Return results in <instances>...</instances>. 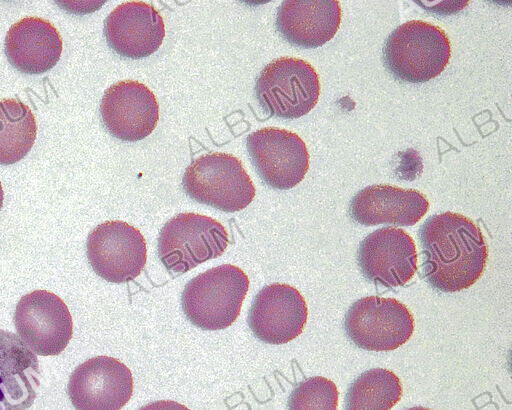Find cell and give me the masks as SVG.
I'll use <instances>...</instances> for the list:
<instances>
[{
    "instance_id": "obj_12",
    "label": "cell",
    "mask_w": 512,
    "mask_h": 410,
    "mask_svg": "<svg viewBox=\"0 0 512 410\" xmlns=\"http://www.w3.org/2000/svg\"><path fill=\"white\" fill-rule=\"evenodd\" d=\"M357 263L364 277L372 283L387 288L403 286L417 271L414 240L400 228L377 229L360 243Z\"/></svg>"
},
{
    "instance_id": "obj_15",
    "label": "cell",
    "mask_w": 512,
    "mask_h": 410,
    "mask_svg": "<svg viewBox=\"0 0 512 410\" xmlns=\"http://www.w3.org/2000/svg\"><path fill=\"white\" fill-rule=\"evenodd\" d=\"M104 34L116 53L139 59L158 50L164 39L165 26L162 16L151 4L128 1L107 16Z\"/></svg>"
},
{
    "instance_id": "obj_17",
    "label": "cell",
    "mask_w": 512,
    "mask_h": 410,
    "mask_svg": "<svg viewBox=\"0 0 512 410\" xmlns=\"http://www.w3.org/2000/svg\"><path fill=\"white\" fill-rule=\"evenodd\" d=\"M341 7L336 0H286L277 11L276 26L291 44L302 48L322 46L336 34Z\"/></svg>"
},
{
    "instance_id": "obj_24",
    "label": "cell",
    "mask_w": 512,
    "mask_h": 410,
    "mask_svg": "<svg viewBox=\"0 0 512 410\" xmlns=\"http://www.w3.org/2000/svg\"><path fill=\"white\" fill-rule=\"evenodd\" d=\"M3 198H4V193H3L2 185H1V182H0V210H1L2 205H3Z\"/></svg>"
},
{
    "instance_id": "obj_19",
    "label": "cell",
    "mask_w": 512,
    "mask_h": 410,
    "mask_svg": "<svg viewBox=\"0 0 512 410\" xmlns=\"http://www.w3.org/2000/svg\"><path fill=\"white\" fill-rule=\"evenodd\" d=\"M5 54L19 71L39 74L54 67L62 52V38L53 24L25 17L13 24L5 37Z\"/></svg>"
},
{
    "instance_id": "obj_6",
    "label": "cell",
    "mask_w": 512,
    "mask_h": 410,
    "mask_svg": "<svg viewBox=\"0 0 512 410\" xmlns=\"http://www.w3.org/2000/svg\"><path fill=\"white\" fill-rule=\"evenodd\" d=\"M262 108L272 116L295 119L306 115L318 102L319 77L302 59L281 57L261 71L255 86Z\"/></svg>"
},
{
    "instance_id": "obj_5",
    "label": "cell",
    "mask_w": 512,
    "mask_h": 410,
    "mask_svg": "<svg viewBox=\"0 0 512 410\" xmlns=\"http://www.w3.org/2000/svg\"><path fill=\"white\" fill-rule=\"evenodd\" d=\"M228 242V233L217 220L196 213H180L161 229L158 256L167 270L185 273L221 256Z\"/></svg>"
},
{
    "instance_id": "obj_7",
    "label": "cell",
    "mask_w": 512,
    "mask_h": 410,
    "mask_svg": "<svg viewBox=\"0 0 512 410\" xmlns=\"http://www.w3.org/2000/svg\"><path fill=\"white\" fill-rule=\"evenodd\" d=\"M344 327L357 347L368 351H391L410 339L414 318L395 298L367 296L349 307Z\"/></svg>"
},
{
    "instance_id": "obj_3",
    "label": "cell",
    "mask_w": 512,
    "mask_h": 410,
    "mask_svg": "<svg viewBox=\"0 0 512 410\" xmlns=\"http://www.w3.org/2000/svg\"><path fill=\"white\" fill-rule=\"evenodd\" d=\"M451 55L450 41L438 26L411 20L398 26L383 48L384 63L397 79L422 83L437 77Z\"/></svg>"
},
{
    "instance_id": "obj_2",
    "label": "cell",
    "mask_w": 512,
    "mask_h": 410,
    "mask_svg": "<svg viewBox=\"0 0 512 410\" xmlns=\"http://www.w3.org/2000/svg\"><path fill=\"white\" fill-rule=\"evenodd\" d=\"M249 279L237 266L224 264L190 280L182 293L187 319L203 330L228 328L238 318Z\"/></svg>"
},
{
    "instance_id": "obj_8",
    "label": "cell",
    "mask_w": 512,
    "mask_h": 410,
    "mask_svg": "<svg viewBox=\"0 0 512 410\" xmlns=\"http://www.w3.org/2000/svg\"><path fill=\"white\" fill-rule=\"evenodd\" d=\"M86 247L92 269L108 282L134 280L147 260L143 235L124 221H106L96 226L88 236Z\"/></svg>"
},
{
    "instance_id": "obj_13",
    "label": "cell",
    "mask_w": 512,
    "mask_h": 410,
    "mask_svg": "<svg viewBox=\"0 0 512 410\" xmlns=\"http://www.w3.org/2000/svg\"><path fill=\"white\" fill-rule=\"evenodd\" d=\"M307 317V305L300 292L288 284L273 283L256 295L248 324L256 338L279 345L299 336Z\"/></svg>"
},
{
    "instance_id": "obj_25",
    "label": "cell",
    "mask_w": 512,
    "mask_h": 410,
    "mask_svg": "<svg viewBox=\"0 0 512 410\" xmlns=\"http://www.w3.org/2000/svg\"><path fill=\"white\" fill-rule=\"evenodd\" d=\"M405 410H431V409L421 407V406H416V407L407 408Z\"/></svg>"
},
{
    "instance_id": "obj_21",
    "label": "cell",
    "mask_w": 512,
    "mask_h": 410,
    "mask_svg": "<svg viewBox=\"0 0 512 410\" xmlns=\"http://www.w3.org/2000/svg\"><path fill=\"white\" fill-rule=\"evenodd\" d=\"M402 396L398 376L384 368L360 374L349 386L344 410H390Z\"/></svg>"
},
{
    "instance_id": "obj_4",
    "label": "cell",
    "mask_w": 512,
    "mask_h": 410,
    "mask_svg": "<svg viewBox=\"0 0 512 410\" xmlns=\"http://www.w3.org/2000/svg\"><path fill=\"white\" fill-rule=\"evenodd\" d=\"M182 183L193 200L229 213L246 208L256 193L241 161L221 152L195 159L187 167Z\"/></svg>"
},
{
    "instance_id": "obj_10",
    "label": "cell",
    "mask_w": 512,
    "mask_h": 410,
    "mask_svg": "<svg viewBox=\"0 0 512 410\" xmlns=\"http://www.w3.org/2000/svg\"><path fill=\"white\" fill-rule=\"evenodd\" d=\"M247 149L258 174L272 188L291 189L308 171L307 147L288 130L265 127L254 131L247 137Z\"/></svg>"
},
{
    "instance_id": "obj_16",
    "label": "cell",
    "mask_w": 512,
    "mask_h": 410,
    "mask_svg": "<svg viewBox=\"0 0 512 410\" xmlns=\"http://www.w3.org/2000/svg\"><path fill=\"white\" fill-rule=\"evenodd\" d=\"M428 208V200L421 192L381 184L357 192L350 201L349 214L356 223L364 226H412Z\"/></svg>"
},
{
    "instance_id": "obj_11",
    "label": "cell",
    "mask_w": 512,
    "mask_h": 410,
    "mask_svg": "<svg viewBox=\"0 0 512 410\" xmlns=\"http://www.w3.org/2000/svg\"><path fill=\"white\" fill-rule=\"evenodd\" d=\"M67 388L76 410H120L132 396L133 377L118 359L96 356L73 371Z\"/></svg>"
},
{
    "instance_id": "obj_18",
    "label": "cell",
    "mask_w": 512,
    "mask_h": 410,
    "mask_svg": "<svg viewBox=\"0 0 512 410\" xmlns=\"http://www.w3.org/2000/svg\"><path fill=\"white\" fill-rule=\"evenodd\" d=\"M34 354L16 334L0 329V410H28L40 386Z\"/></svg>"
},
{
    "instance_id": "obj_20",
    "label": "cell",
    "mask_w": 512,
    "mask_h": 410,
    "mask_svg": "<svg viewBox=\"0 0 512 410\" xmlns=\"http://www.w3.org/2000/svg\"><path fill=\"white\" fill-rule=\"evenodd\" d=\"M37 124L31 109L19 99H0V164L20 161L31 150Z\"/></svg>"
},
{
    "instance_id": "obj_22",
    "label": "cell",
    "mask_w": 512,
    "mask_h": 410,
    "mask_svg": "<svg viewBox=\"0 0 512 410\" xmlns=\"http://www.w3.org/2000/svg\"><path fill=\"white\" fill-rule=\"evenodd\" d=\"M339 392L331 380L316 376L300 382L288 399V410H337Z\"/></svg>"
},
{
    "instance_id": "obj_9",
    "label": "cell",
    "mask_w": 512,
    "mask_h": 410,
    "mask_svg": "<svg viewBox=\"0 0 512 410\" xmlns=\"http://www.w3.org/2000/svg\"><path fill=\"white\" fill-rule=\"evenodd\" d=\"M14 324L25 345L42 356L63 352L73 334L67 305L46 290H35L21 297L15 309Z\"/></svg>"
},
{
    "instance_id": "obj_23",
    "label": "cell",
    "mask_w": 512,
    "mask_h": 410,
    "mask_svg": "<svg viewBox=\"0 0 512 410\" xmlns=\"http://www.w3.org/2000/svg\"><path fill=\"white\" fill-rule=\"evenodd\" d=\"M138 410H190L188 407L172 400H158L142 406Z\"/></svg>"
},
{
    "instance_id": "obj_1",
    "label": "cell",
    "mask_w": 512,
    "mask_h": 410,
    "mask_svg": "<svg viewBox=\"0 0 512 410\" xmlns=\"http://www.w3.org/2000/svg\"><path fill=\"white\" fill-rule=\"evenodd\" d=\"M422 269L435 290L452 293L471 287L483 274L488 249L480 228L453 212L429 217L419 229Z\"/></svg>"
},
{
    "instance_id": "obj_14",
    "label": "cell",
    "mask_w": 512,
    "mask_h": 410,
    "mask_svg": "<svg viewBox=\"0 0 512 410\" xmlns=\"http://www.w3.org/2000/svg\"><path fill=\"white\" fill-rule=\"evenodd\" d=\"M100 113L106 129L123 141L141 140L155 129L159 105L144 84L125 80L111 85L104 93Z\"/></svg>"
}]
</instances>
